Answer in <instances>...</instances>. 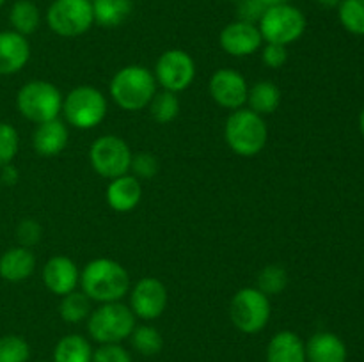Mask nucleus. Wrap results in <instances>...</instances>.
I'll list each match as a JSON object with an SVG mask.
<instances>
[{"label":"nucleus","mask_w":364,"mask_h":362,"mask_svg":"<svg viewBox=\"0 0 364 362\" xmlns=\"http://www.w3.org/2000/svg\"><path fill=\"white\" fill-rule=\"evenodd\" d=\"M82 291L91 300L107 304L121 302L130 290V275L123 265L109 258L89 261L80 273Z\"/></svg>","instance_id":"1"},{"label":"nucleus","mask_w":364,"mask_h":362,"mask_svg":"<svg viewBox=\"0 0 364 362\" xmlns=\"http://www.w3.org/2000/svg\"><path fill=\"white\" fill-rule=\"evenodd\" d=\"M109 89L117 106L135 112L151 103L156 94V80L148 67L134 64L117 71Z\"/></svg>","instance_id":"2"},{"label":"nucleus","mask_w":364,"mask_h":362,"mask_svg":"<svg viewBox=\"0 0 364 362\" xmlns=\"http://www.w3.org/2000/svg\"><path fill=\"white\" fill-rule=\"evenodd\" d=\"M224 138L238 156H255L267 146L269 130L263 116L251 109H237L224 124Z\"/></svg>","instance_id":"3"},{"label":"nucleus","mask_w":364,"mask_h":362,"mask_svg":"<svg viewBox=\"0 0 364 362\" xmlns=\"http://www.w3.org/2000/svg\"><path fill=\"white\" fill-rule=\"evenodd\" d=\"M135 318L137 316L128 305L121 302H107L89 314V336L100 344L121 343L134 332Z\"/></svg>","instance_id":"4"},{"label":"nucleus","mask_w":364,"mask_h":362,"mask_svg":"<svg viewBox=\"0 0 364 362\" xmlns=\"http://www.w3.org/2000/svg\"><path fill=\"white\" fill-rule=\"evenodd\" d=\"M63 94L46 80H31L16 94V106L25 119L36 124L55 119L63 110Z\"/></svg>","instance_id":"5"},{"label":"nucleus","mask_w":364,"mask_h":362,"mask_svg":"<svg viewBox=\"0 0 364 362\" xmlns=\"http://www.w3.org/2000/svg\"><path fill=\"white\" fill-rule=\"evenodd\" d=\"M263 41L288 46L302 38L306 32V16L291 4L267 7L258 23Z\"/></svg>","instance_id":"6"},{"label":"nucleus","mask_w":364,"mask_h":362,"mask_svg":"<svg viewBox=\"0 0 364 362\" xmlns=\"http://www.w3.org/2000/svg\"><path fill=\"white\" fill-rule=\"evenodd\" d=\"M64 119L68 124L80 130H91L98 126L107 116V98L91 85L75 87L63 102Z\"/></svg>","instance_id":"7"},{"label":"nucleus","mask_w":364,"mask_h":362,"mask_svg":"<svg viewBox=\"0 0 364 362\" xmlns=\"http://www.w3.org/2000/svg\"><path fill=\"white\" fill-rule=\"evenodd\" d=\"M50 31L63 38L85 34L95 23L91 0H53L46 9Z\"/></svg>","instance_id":"8"},{"label":"nucleus","mask_w":364,"mask_h":362,"mask_svg":"<svg viewBox=\"0 0 364 362\" xmlns=\"http://www.w3.org/2000/svg\"><path fill=\"white\" fill-rule=\"evenodd\" d=\"M130 146L117 135H103L92 142L89 149V162L92 169L103 177L116 180L128 174L132 165Z\"/></svg>","instance_id":"9"},{"label":"nucleus","mask_w":364,"mask_h":362,"mask_svg":"<svg viewBox=\"0 0 364 362\" xmlns=\"http://www.w3.org/2000/svg\"><path fill=\"white\" fill-rule=\"evenodd\" d=\"M231 322L245 334H256L265 329L270 319V300L258 287L237 291L230 307Z\"/></svg>","instance_id":"10"},{"label":"nucleus","mask_w":364,"mask_h":362,"mask_svg":"<svg viewBox=\"0 0 364 362\" xmlns=\"http://www.w3.org/2000/svg\"><path fill=\"white\" fill-rule=\"evenodd\" d=\"M196 78V62L185 50H167L159 57L155 66V80L166 91L180 92L191 87Z\"/></svg>","instance_id":"11"},{"label":"nucleus","mask_w":364,"mask_h":362,"mask_svg":"<svg viewBox=\"0 0 364 362\" xmlns=\"http://www.w3.org/2000/svg\"><path fill=\"white\" fill-rule=\"evenodd\" d=\"M167 307V287L155 277H144L134 286L130 295V309L142 319H155Z\"/></svg>","instance_id":"12"},{"label":"nucleus","mask_w":364,"mask_h":362,"mask_svg":"<svg viewBox=\"0 0 364 362\" xmlns=\"http://www.w3.org/2000/svg\"><path fill=\"white\" fill-rule=\"evenodd\" d=\"M247 82L235 70L223 67L215 71L210 80V96L223 109H242L247 103Z\"/></svg>","instance_id":"13"},{"label":"nucleus","mask_w":364,"mask_h":362,"mask_svg":"<svg viewBox=\"0 0 364 362\" xmlns=\"http://www.w3.org/2000/svg\"><path fill=\"white\" fill-rule=\"evenodd\" d=\"M220 48L233 57H247L258 52L263 45L258 25L247 21H233L220 31Z\"/></svg>","instance_id":"14"},{"label":"nucleus","mask_w":364,"mask_h":362,"mask_svg":"<svg viewBox=\"0 0 364 362\" xmlns=\"http://www.w3.org/2000/svg\"><path fill=\"white\" fill-rule=\"evenodd\" d=\"M43 283L53 295L64 297L78 286L80 272L73 259L66 258V256H55L43 266Z\"/></svg>","instance_id":"15"},{"label":"nucleus","mask_w":364,"mask_h":362,"mask_svg":"<svg viewBox=\"0 0 364 362\" xmlns=\"http://www.w3.org/2000/svg\"><path fill=\"white\" fill-rule=\"evenodd\" d=\"M31 59L27 38L14 31H0V75H14Z\"/></svg>","instance_id":"16"},{"label":"nucleus","mask_w":364,"mask_h":362,"mask_svg":"<svg viewBox=\"0 0 364 362\" xmlns=\"http://www.w3.org/2000/svg\"><path fill=\"white\" fill-rule=\"evenodd\" d=\"M68 126L59 117L38 124L32 135V146L39 156H55L68 146Z\"/></svg>","instance_id":"17"},{"label":"nucleus","mask_w":364,"mask_h":362,"mask_svg":"<svg viewBox=\"0 0 364 362\" xmlns=\"http://www.w3.org/2000/svg\"><path fill=\"white\" fill-rule=\"evenodd\" d=\"M142 197L141 181L135 176H124L110 180V185L107 187V202L116 212L124 213L132 212L139 204Z\"/></svg>","instance_id":"18"},{"label":"nucleus","mask_w":364,"mask_h":362,"mask_svg":"<svg viewBox=\"0 0 364 362\" xmlns=\"http://www.w3.org/2000/svg\"><path fill=\"white\" fill-rule=\"evenodd\" d=\"M34 270L36 258L28 247H13L0 256V277L7 283H23Z\"/></svg>","instance_id":"19"},{"label":"nucleus","mask_w":364,"mask_h":362,"mask_svg":"<svg viewBox=\"0 0 364 362\" xmlns=\"http://www.w3.org/2000/svg\"><path fill=\"white\" fill-rule=\"evenodd\" d=\"M309 362H347V346L333 332H316L306 344Z\"/></svg>","instance_id":"20"},{"label":"nucleus","mask_w":364,"mask_h":362,"mask_svg":"<svg viewBox=\"0 0 364 362\" xmlns=\"http://www.w3.org/2000/svg\"><path fill=\"white\" fill-rule=\"evenodd\" d=\"M267 362H308L306 344L291 330H283L270 339Z\"/></svg>","instance_id":"21"},{"label":"nucleus","mask_w":364,"mask_h":362,"mask_svg":"<svg viewBox=\"0 0 364 362\" xmlns=\"http://www.w3.org/2000/svg\"><path fill=\"white\" fill-rule=\"evenodd\" d=\"M134 11V0H95L92 13L95 21L105 28L119 27Z\"/></svg>","instance_id":"22"},{"label":"nucleus","mask_w":364,"mask_h":362,"mask_svg":"<svg viewBox=\"0 0 364 362\" xmlns=\"http://www.w3.org/2000/svg\"><path fill=\"white\" fill-rule=\"evenodd\" d=\"M249 109L259 116L276 112L281 103V91L274 82L259 80L247 92Z\"/></svg>","instance_id":"23"},{"label":"nucleus","mask_w":364,"mask_h":362,"mask_svg":"<svg viewBox=\"0 0 364 362\" xmlns=\"http://www.w3.org/2000/svg\"><path fill=\"white\" fill-rule=\"evenodd\" d=\"M9 23L11 27H13L11 31L25 35V38L34 34L39 28V23H41L39 7L36 6V2H32V0H16V2L11 6Z\"/></svg>","instance_id":"24"},{"label":"nucleus","mask_w":364,"mask_h":362,"mask_svg":"<svg viewBox=\"0 0 364 362\" xmlns=\"http://www.w3.org/2000/svg\"><path fill=\"white\" fill-rule=\"evenodd\" d=\"M53 362H92V348L78 334L63 337L53 350Z\"/></svg>","instance_id":"25"},{"label":"nucleus","mask_w":364,"mask_h":362,"mask_svg":"<svg viewBox=\"0 0 364 362\" xmlns=\"http://www.w3.org/2000/svg\"><path fill=\"white\" fill-rule=\"evenodd\" d=\"M59 312L66 323H80L91 314V298L84 291H71L63 297Z\"/></svg>","instance_id":"26"},{"label":"nucleus","mask_w":364,"mask_h":362,"mask_svg":"<svg viewBox=\"0 0 364 362\" xmlns=\"http://www.w3.org/2000/svg\"><path fill=\"white\" fill-rule=\"evenodd\" d=\"M149 112L156 123H171L180 114V99H178L176 92H171L164 89L162 92L153 96L151 103H149Z\"/></svg>","instance_id":"27"},{"label":"nucleus","mask_w":364,"mask_h":362,"mask_svg":"<svg viewBox=\"0 0 364 362\" xmlns=\"http://www.w3.org/2000/svg\"><path fill=\"white\" fill-rule=\"evenodd\" d=\"M338 16L345 31L364 35V0H341L338 6Z\"/></svg>","instance_id":"28"},{"label":"nucleus","mask_w":364,"mask_h":362,"mask_svg":"<svg viewBox=\"0 0 364 362\" xmlns=\"http://www.w3.org/2000/svg\"><path fill=\"white\" fill-rule=\"evenodd\" d=\"M132 344H134L135 350L142 355H155L162 350L164 339L160 336V332L153 327L142 325L135 327L134 332H132Z\"/></svg>","instance_id":"29"},{"label":"nucleus","mask_w":364,"mask_h":362,"mask_svg":"<svg viewBox=\"0 0 364 362\" xmlns=\"http://www.w3.org/2000/svg\"><path fill=\"white\" fill-rule=\"evenodd\" d=\"M31 348L20 336L0 337V362H27Z\"/></svg>","instance_id":"30"},{"label":"nucleus","mask_w":364,"mask_h":362,"mask_svg":"<svg viewBox=\"0 0 364 362\" xmlns=\"http://www.w3.org/2000/svg\"><path fill=\"white\" fill-rule=\"evenodd\" d=\"M288 275L284 268L277 265H270L263 268L258 275V290L265 293L267 297L270 295H277L287 287Z\"/></svg>","instance_id":"31"},{"label":"nucleus","mask_w":364,"mask_h":362,"mask_svg":"<svg viewBox=\"0 0 364 362\" xmlns=\"http://www.w3.org/2000/svg\"><path fill=\"white\" fill-rule=\"evenodd\" d=\"M20 137H18L16 128L9 123H0V169L4 165H9L18 153Z\"/></svg>","instance_id":"32"},{"label":"nucleus","mask_w":364,"mask_h":362,"mask_svg":"<svg viewBox=\"0 0 364 362\" xmlns=\"http://www.w3.org/2000/svg\"><path fill=\"white\" fill-rule=\"evenodd\" d=\"M237 16L240 21L258 25L262 16L265 14L267 6L262 0H237Z\"/></svg>","instance_id":"33"},{"label":"nucleus","mask_w":364,"mask_h":362,"mask_svg":"<svg viewBox=\"0 0 364 362\" xmlns=\"http://www.w3.org/2000/svg\"><path fill=\"white\" fill-rule=\"evenodd\" d=\"M92 362H132V357L119 343H112L92 351Z\"/></svg>","instance_id":"34"},{"label":"nucleus","mask_w":364,"mask_h":362,"mask_svg":"<svg viewBox=\"0 0 364 362\" xmlns=\"http://www.w3.org/2000/svg\"><path fill=\"white\" fill-rule=\"evenodd\" d=\"M130 170H134L135 176L139 177H151L159 172V162L149 153H139V155L132 156Z\"/></svg>","instance_id":"35"},{"label":"nucleus","mask_w":364,"mask_h":362,"mask_svg":"<svg viewBox=\"0 0 364 362\" xmlns=\"http://www.w3.org/2000/svg\"><path fill=\"white\" fill-rule=\"evenodd\" d=\"M262 60L265 66L274 67V70L284 66L288 60L287 46L276 45V43H267L265 48L262 50Z\"/></svg>","instance_id":"36"},{"label":"nucleus","mask_w":364,"mask_h":362,"mask_svg":"<svg viewBox=\"0 0 364 362\" xmlns=\"http://www.w3.org/2000/svg\"><path fill=\"white\" fill-rule=\"evenodd\" d=\"M16 236L20 240L21 247H31V245L38 243L41 240V227H39L36 220H23L18 226Z\"/></svg>","instance_id":"37"},{"label":"nucleus","mask_w":364,"mask_h":362,"mask_svg":"<svg viewBox=\"0 0 364 362\" xmlns=\"http://www.w3.org/2000/svg\"><path fill=\"white\" fill-rule=\"evenodd\" d=\"M0 181L2 185H14L18 181V170L13 165H4L2 172H0Z\"/></svg>","instance_id":"38"},{"label":"nucleus","mask_w":364,"mask_h":362,"mask_svg":"<svg viewBox=\"0 0 364 362\" xmlns=\"http://www.w3.org/2000/svg\"><path fill=\"white\" fill-rule=\"evenodd\" d=\"M322 7H327V9H333V7L340 6L341 0H316Z\"/></svg>","instance_id":"39"},{"label":"nucleus","mask_w":364,"mask_h":362,"mask_svg":"<svg viewBox=\"0 0 364 362\" xmlns=\"http://www.w3.org/2000/svg\"><path fill=\"white\" fill-rule=\"evenodd\" d=\"M267 7H272V6H281V4H290L291 0H262Z\"/></svg>","instance_id":"40"},{"label":"nucleus","mask_w":364,"mask_h":362,"mask_svg":"<svg viewBox=\"0 0 364 362\" xmlns=\"http://www.w3.org/2000/svg\"><path fill=\"white\" fill-rule=\"evenodd\" d=\"M359 128H361V133H363V137H364V109H363L361 116H359Z\"/></svg>","instance_id":"41"},{"label":"nucleus","mask_w":364,"mask_h":362,"mask_svg":"<svg viewBox=\"0 0 364 362\" xmlns=\"http://www.w3.org/2000/svg\"><path fill=\"white\" fill-rule=\"evenodd\" d=\"M6 2H7V0H0V7H2Z\"/></svg>","instance_id":"42"},{"label":"nucleus","mask_w":364,"mask_h":362,"mask_svg":"<svg viewBox=\"0 0 364 362\" xmlns=\"http://www.w3.org/2000/svg\"><path fill=\"white\" fill-rule=\"evenodd\" d=\"M0 188H2V181H0Z\"/></svg>","instance_id":"43"},{"label":"nucleus","mask_w":364,"mask_h":362,"mask_svg":"<svg viewBox=\"0 0 364 362\" xmlns=\"http://www.w3.org/2000/svg\"><path fill=\"white\" fill-rule=\"evenodd\" d=\"M91 2H95V0H91Z\"/></svg>","instance_id":"44"}]
</instances>
